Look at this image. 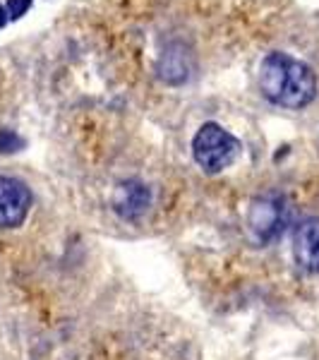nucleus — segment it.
I'll return each instance as SVG.
<instances>
[{
	"label": "nucleus",
	"mask_w": 319,
	"mask_h": 360,
	"mask_svg": "<svg viewBox=\"0 0 319 360\" xmlns=\"http://www.w3.org/2000/svg\"><path fill=\"white\" fill-rule=\"evenodd\" d=\"M159 77L166 84H183L190 77V65H188V56L181 46H168V49L159 58Z\"/></svg>",
	"instance_id": "7"
},
{
	"label": "nucleus",
	"mask_w": 319,
	"mask_h": 360,
	"mask_svg": "<svg viewBox=\"0 0 319 360\" xmlns=\"http://www.w3.org/2000/svg\"><path fill=\"white\" fill-rule=\"evenodd\" d=\"M32 193L27 183L13 176H0V229H17L25 224Z\"/></svg>",
	"instance_id": "4"
},
{
	"label": "nucleus",
	"mask_w": 319,
	"mask_h": 360,
	"mask_svg": "<svg viewBox=\"0 0 319 360\" xmlns=\"http://www.w3.org/2000/svg\"><path fill=\"white\" fill-rule=\"evenodd\" d=\"M29 8H32V0H8V17L10 20H20Z\"/></svg>",
	"instance_id": "9"
},
{
	"label": "nucleus",
	"mask_w": 319,
	"mask_h": 360,
	"mask_svg": "<svg viewBox=\"0 0 319 360\" xmlns=\"http://www.w3.org/2000/svg\"><path fill=\"white\" fill-rule=\"evenodd\" d=\"M193 154L202 171L221 173L240 156V142L219 123H204L193 139Z\"/></svg>",
	"instance_id": "2"
},
{
	"label": "nucleus",
	"mask_w": 319,
	"mask_h": 360,
	"mask_svg": "<svg viewBox=\"0 0 319 360\" xmlns=\"http://www.w3.org/2000/svg\"><path fill=\"white\" fill-rule=\"evenodd\" d=\"M8 20H10V17H8V10H5L3 5H0V29L8 25Z\"/></svg>",
	"instance_id": "10"
},
{
	"label": "nucleus",
	"mask_w": 319,
	"mask_h": 360,
	"mask_svg": "<svg viewBox=\"0 0 319 360\" xmlns=\"http://www.w3.org/2000/svg\"><path fill=\"white\" fill-rule=\"evenodd\" d=\"M288 219H291V209L286 197L278 193H264L252 200L247 212V231L257 245H266L283 236Z\"/></svg>",
	"instance_id": "3"
},
{
	"label": "nucleus",
	"mask_w": 319,
	"mask_h": 360,
	"mask_svg": "<svg viewBox=\"0 0 319 360\" xmlns=\"http://www.w3.org/2000/svg\"><path fill=\"white\" fill-rule=\"evenodd\" d=\"M25 149V139L15 130H0V154H15Z\"/></svg>",
	"instance_id": "8"
},
{
	"label": "nucleus",
	"mask_w": 319,
	"mask_h": 360,
	"mask_svg": "<svg viewBox=\"0 0 319 360\" xmlns=\"http://www.w3.org/2000/svg\"><path fill=\"white\" fill-rule=\"evenodd\" d=\"M295 262L310 274H319V219H307L293 233Z\"/></svg>",
	"instance_id": "6"
},
{
	"label": "nucleus",
	"mask_w": 319,
	"mask_h": 360,
	"mask_svg": "<svg viewBox=\"0 0 319 360\" xmlns=\"http://www.w3.org/2000/svg\"><path fill=\"white\" fill-rule=\"evenodd\" d=\"M111 205L113 212L123 221H137L152 207V190L142 180H123V183L115 185L111 195Z\"/></svg>",
	"instance_id": "5"
},
{
	"label": "nucleus",
	"mask_w": 319,
	"mask_h": 360,
	"mask_svg": "<svg viewBox=\"0 0 319 360\" xmlns=\"http://www.w3.org/2000/svg\"><path fill=\"white\" fill-rule=\"evenodd\" d=\"M259 89L274 106L298 111L317 96L315 70L283 51H274L259 65Z\"/></svg>",
	"instance_id": "1"
}]
</instances>
